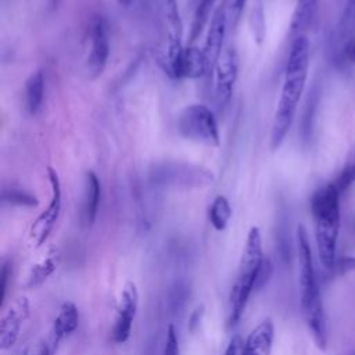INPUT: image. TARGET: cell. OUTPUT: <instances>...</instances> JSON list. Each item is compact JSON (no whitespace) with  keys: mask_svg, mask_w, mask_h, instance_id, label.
Returning a JSON list of instances; mask_svg holds the SVG:
<instances>
[{"mask_svg":"<svg viewBox=\"0 0 355 355\" xmlns=\"http://www.w3.org/2000/svg\"><path fill=\"white\" fill-rule=\"evenodd\" d=\"M151 179L157 184L201 187L212 184L214 173L201 165L175 161L155 165L151 171Z\"/></svg>","mask_w":355,"mask_h":355,"instance_id":"cell-6","label":"cell"},{"mask_svg":"<svg viewBox=\"0 0 355 355\" xmlns=\"http://www.w3.org/2000/svg\"><path fill=\"white\" fill-rule=\"evenodd\" d=\"M230 216H232V208L227 198L225 196H216L208 209L209 223L215 230L222 232L226 229Z\"/></svg>","mask_w":355,"mask_h":355,"instance_id":"cell-21","label":"cell"},{"mask_svg":"<svg viewBox=\"0 0 355 355\" xmlns=\"http://www.w3.org/2000/svg\"><path fill=\"white\" fill-rule=\"evenodd\" d=\"M215 105L222 111L232 97L233 85L239 75V55L234 49H227L222 53L215 65Z\"/></svg>","mask_w":355,"mask_h":355,"instance_id":"cell-9","label":"cell"},{"mask_svg":"<svg viewBox=\"0 0 355 355\" xmlns=\"http://www.w3.org/2000/svg\"><path fill=\"white\" fill-rule=\"evenodd\" d=\"M3 202L22 205V207H36L39 204L37 198L31 193H26L19 189H3L1 191Z\"/></svg>","mask_w":355,"mask_h":355,"instance_id":"cell-23","label":"cell"},{"mask_svg":"<svg viewBox=\"0 0 355 355\" xmlns=\"http://www.w3.org/2000/svg\"><path fill=\"white\" fill-rule=\"evenodd\" d=\"M345 164H355V143L352 144V147L349 148V153L347 155Z\"/></svg>","mask_w":355,"mask_h":355,"instance_id":"cell-34","label":"cell"},{"mask_svg":"<svg viewBox=\"0 0 355 355\" xmlns=\"http://www.w3.org/2000/svg\"><path fill=\"white\" fill-rule=\"evenodd\" d=\"M162 355H180L179 340H178L176 329L173 324H169L166 329V338H165Z\"/></svg>","mask_w":355,"mask_h":355,"instance_id":"cell-27","label":"cell"},{"mask_svg":"<svg viewBox=\"0 0 355 355\" xmlns=\"http://www.w3.org/2000/svg\"><path fill=\"white\" fill-rule=\"evenodd\" d=\"M226 32H227L226 17H225L222 7L219 6L212 15L211 25H209L207 39H205V44L202 49L205 60H207L208 73L214 72L215 65L222 55V46H223V39H225Z\"/></svg>","mask_w":355,"mask_h":355,"instance_id":"cell-12","label":"cell"},{"mask_svg":"<svg viewBox=\"0 0 355 355\" xmlns=\"http://www.w3.org/2000/svg\"><path fill=\"white\" fill-rule=\"evenodd\" d=\"M275 338V326L270 319L257 324L244 340V355H269Z\"/></svg>","mask_w":355,"mask_h":355,"instance_id":"cell-14","label":"cell"},{"mask_svg":"<svg viewBox=\"0 0 355 355\" xmlns=\"http://www.w3.org/2000/svg\"><path fill=\"white\" fill-rule=\"evenodd\" d=\"M265 261L262 251V236L258 226H252L247 234L239 273L229 295V326H236L241 319L251 293L255 290L258 273Z\"/></svg>","mask_w":355,"mask_h":355,"instance_id":"cell-4","label":"cell"},{"mask_svg":"<svg viewBox=\"0 0 355 355\" xmlns=\"http://www.w3.org/2000/svg\"><path fill=\"white\" fill-rule=\"evenodd\" d=\"M60 1H61V0H49V7H50V10H55V8L58 7Z\"/></svg>","mask_w":355,"mask_h":355,"instance_id":"cell-36","label":"cell"},{"mask_svg":"<svg viewBox=\"0 0 355 355\" xmlns=\"http://www.w3.org/2000/svg\"><path fill=\"white\" fill-rule=\"evenodd\" d=\"M79 324V312L76 305L72 301H65L58 308V312L51 323L50 329V338L49 343L53 348V351L57 349L58 344L71 336Z\"/></svg>","mask_w":355,"mask_h":355,"instance_id":"cell-13","label":"cell"},{"mask_svg":"<svg viewBox=\"0 0 355 355\" xmlns=\"http://www.w3.org/2000/svg\"><path fill=\"white\" fill-rule=\"evenodd\" d=\"M272 270H273V266H272V262L269 258L265 257V261L262 263V268L258 273V279H257V283H255V290H259L262 288L270 279L272 276Z\"/></svg>","mask_w":355,"mask_h":355,"instance_id":"cell-28","label":"cell"},{"mask_svg":"<svg viewBox=\"0 0 355 355\" xmlns=\"http://www.w3.org/2000/svg\"><path fill=\"white\" fill-rule=\"evenodd\" d=\"M49 171V182H50V201L47 208L35 219L29 229L28 240L29 245L32 248H39L44 244V241L49 239L50 233L53 232L60 214H61V184H60V178L57 172L53 168H47Z\"/></svg>","mask_w":355,"mask_h":355,"instance_id":"cell-7","label":"cell"},{"mask_svg":"<svg viewBox=\"0 0 355 355\" xmlns=\"http://www.w3.org/2000/svg\"><path fill=\"white\" fill-rule=\"evenodd\" d=\"M180 136L194 143L218 147L220 143L219 128L214 112L204 104H190L178 116Z\"/></svg>","mask_w":355,"mask_h":355,"instance_id":"cell-5","label":"cell"},{"mask_svg":"<svg viewBox=\"0 0 355 355\" xmlns=\"http://www.w3.org/2000/svg\"><path fill=\"white\" fill-rule=\"evenodd\" d=\"M333 183L340 193L344 191L352 183H355V164H345L343 171Z\"/></svg>","mask_w":355,"mask_h":355,"instance_id":"cell-26","label":"cell"},{"mask_svg":"<svg viewBox=\"0 0 355 355\" xmlns=\"http://www.w3.org/2000/svg\"><path fill=\"white\" fill-rule=\"evenodd\" d=\"M110 54V43L107 36L105 21L96 15L90 25V49L86 57V71L90 79L100 76L107 65Z\"/></svg>","mask_w":355,"mask_h":355,"instance_id":"cell-10","label":"cell"},{"mask_svg":"<svg viewBox=\"0 0 355 355\" xmlns=\"http://www.w3.org/2000/svg\"><path fill=\"white\" fill-rule=\"evenodd\" d=\"M318 1L319 0H298L294 8V12L291 15L290 21V29H288V36L293 40H295L300 36H306V31L309 29L316 8H318Z\"/></svg>","mask_w":355,"mask_h":355,"instance_id":"cell-16","label":"cell"},{"mask_svg":"<svg viewBox=\"0 0 355 355\" xmlns=\"http://www.w3.org/2000/svg\"><path fill=\"white\" fill-rule=\"evenodd\" d=\"M309 67V42L306 36H300L291 42L284 79L275 111L270 132V147L277 150L284 141L293 123L297 105L304 93Z\"/></svg>","mask_w":355,"mask_h":355,"instance_id":"cell-1","label":"cell"},{"mask_svg":"<svg viewBox=\"0 0 355 355\" xmlns=\"http://www.w3.org/2000/svg\"><path fill=\"white\" fill-rule=\"evenodd\" d=\"M297 257H298V282L300 302L305 323L320 349H326L327 331L323 312L320 290L313 268L312 251L308 233L302 225L297 227Z\"/></svg>","mask_w":355,"mask_h":355,"instance_id":"cell-2","label":"cell"},{"mask_svg":"<svg viewBox=\"0 0 355 355\" xmlns=\"http://www.w3.org/2000/svg\"><path fill=\"white\" fill-rule=\"evenodd\" d=\"M316 100H318V92L313 87L312 92L309 93L308 97V104L306 108L304 111V119H302V135H304V140H308L311 137L312 133V119H313V114H315V107H316Z\"/></svg>","mask_w":355,"mask_h":355,"instance_id":"cell-25","label":"cell"},{"mask_svg":"<svg viewBox=\"0 0 355 355\" xmlns=\"http://www.w3.org/2000/svg\"><path fill=\"white\" fill-rule=\"evenodd\" d=\"M118 1V4L121 6V7H123V8H128L132 3H133V0H116Z\"/></svg>","mask_w":355,"mask_h":355,"instance_id":"cell-35","label":"cell"},{"mask_svg":"<svg viewBox=\"0 0 355 355\" xmlns=\"http://www.w3.org/2000/svg\"><path fill=\"white\" fill-rule=\"evenodd\" d=\"M245 1L247 0H223L222 3V10L225 12V17H226V22H227V29H234L240 17H241V12L244 10V6H245Z\"/></svg>","mask_w":355,"mask_h":355,"instance_id":"cell-24","label":"cell"},{"mask_svg":"<svg viewBox=\"0 0 355 355\" xmlns=\"http://www.w3.org/2000/svg\"><path fill=\"white\" fill-rule=\"evenodd\" d=\"M223 355H244V341L240 336H233Z\"/></svg>","mask_w":355,"mask_h":355,"instance_id":"cell-31","label":"cell"},{"mask_svg":"<svg viewBox=\"0 0 355 355\" xmlns=\"http://www.w3.org/2000/svg\"><path fill=\"white\" fill-rule=\"evenodd\" d=\"M29 316V300L18 297L6 308L0 320V348L10 349L18 340L21 327Z\"/></svg>","mask_w":355,"mask_h":355,"instance_id":"cell-11","label":"cell"},{"mask_svg":"<svg viewBox=\"0 0 355 355\" xmlns=\"http://www.w3.org/2000/svg\"><path fill=\"white\" fill-rule=\"evenodd\" d=\"M100 180L93 171L85 173V194H83V220L86 225H92L97 216L100 204Z\"/></svg>","mask_w":355,"mask_h":355,"instance_id":"cell-17","label":"cell"},{"mask_svg":"<svg viewBox=\"0 0 355 355\" xmlns=\"http://www.w3.org/2000/svg\"><path fill=\"white\" fill-rule=\"evenodd\" d=\"M355 39V0H347L337 29V54L343 55L345 47Z\"/></svg>","mask_w":355,"mask_h":355,"instance_id":"cell-19","label":"cell"},{"mask_svg":"<svg viewBox=\"0 0 355 355\" xmlns=\"http://www.w3.org/2000/svg\"><path fill=\"white\" fill-rule=\"evenodd\" d=\"M60 265V252L57 248H49L42 258H39L33 265L29 268L24 286L26 288H36L42 286L58 268Z\"/></svg>","mask_w":355,"mask_h":355,"instance_id":"cell-15","label":"cell"},{"mask_svg":"<svg viewBox=\"0 0 355 355\" xmlns=\"http://www.w3.org/2000/svg\"><path fill=\"white\" fill-rule=\"evenodd\" d=\"M54 351L49 341H39L32 344L22 355H53Z\"/></svg>","mask_w":355,"mask_h":355,"instance_id":"cell-30","label":"cell"},{"mask_svg":"<svg viewBox=\"0 0 355 355\" xmlns=\"http://www.w3.org/2000/svg\"><path fill=\"white\" fill-rule=\"evenodd\" d=\"M207 73L208 68L204 50L194 44H189L187 47H184L180 64V78L198 79Z\"/></svg>","mask_w":355,"mask_h":355,"instance_id":"cell-18","label":"cell"},{"mask_svg":"<svg viewBox=\"0 0 355 355\" xmlns=\"http://www.w3.org/2000/svg\"><path fill=\"white\" fill-rule=\"evenodd\" d=\"M10 276H11L10 263H8V262H4L3 266H1V272H0V305H1V306L4 305V301H6Z\"/></svg>","mask_w":355,"mask_h":355,"instance_id":"cell-29","label":"cell"},{"mask_svg":"<svg viewBox=\"0 0 355 355\" xmlns=\"http://www.w3.org/2000/svg\"><path fill=\"white\" fill-rule=\"evenodd\" d=\"M139 306V291L133 282H126L122 287L114 326L111 330V338L115 344H123L129 340L132 333V324L136 318Z\"/></svg>","mask_w":355,"mask_h":355,"instance_id":"cell-8","label":"cell"},{"mask_svg":"<svg viewBox=\"0 0 355 355\" xmlns=\"http://www.w3.org/2000/svg\"><path fill=\"white\" fill-rule=\"evenodd\" d=\"M43 93L44 76L42 71H36L25 82V107L31 115H35L40 110Z\"/></svg>","mask_w":355,"mask_h":355,"instance_id":"cell-20","label":"cell"},{"mask_svg":"<svg viewBox=\"0 0 355 355\" xmlns=\"http://www.w3.org/2000/svg\"><path fill=\"white\" fill-rule=\"evenodd\" d=\"M341 58H345L348 62L355 64V39L345 47Z\"/></svg>","mask_w":355,"mask_h":355,"instance_id":"cell-33","label":"cell"},{"mask_svg":"<svg viewBox=\"0 0 355 355\" xmlns=\"http://www.w3.org/2000/svg\"><path fill=\"white\" fill-rule=\"evenodd\" d=\"M311 211L320 263L326 269H334L337 261L336 244L340 229V191L333 182L319 187L313 193Z\"/></svg>","mask_w":355,"mask_h":355,"instance_id":"cell-3","label":"cell"},{"mask_svg":"<svg viewBox=\"0 0 355 355\" xmlns=\"http://www.w3.org/2000/svg\"><path fill=\"white\" fill-rule=\"evenodd\" d=\"M336 273L338 275H344L352 269H355V258L354 257H343L338 261H336L334 265Z\"/></svg>","mask_w":355,"mask_h":355,"instance_id":"cell-32","label":"cell"},{"mask_svg":"<svg viewBox=\"0 0 355 355\" xmlns=\"http://www.w3.org/2000/svg\"><path fill=\"white\" fill-rule=\"evenodd\" d=\"M214 3L215 0H200L198 1V6L196 8V12H194V18H193V24H191V31H190V42H194L202 28L205 26L208 18H209V14H211V10L214 7Z\"/></svg>","mask_w":355,"mask_h":355,"instance_id":"cell-22","label":"cell"}]
</instances>
